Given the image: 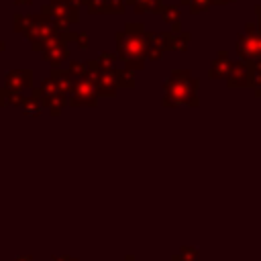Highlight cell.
Returning a JSON list of instances; mask_svg holds the SVG:
<instances>
[{"mask_svg": "<svg viewBox=\"0 0 261 261\" xmlns=\"http://www.w3.org/2000/svg\"><path fill=\"white\" fill-rule=\"evenodd\" d=\"M116 57L126 69H141L147 59V33L141 22L126 24L124 31L116 33Z\"/></svg>", "mask_w": 261, "mask_h": 261, "instance_id": "6da1fadb", "label": "cell"}, {"mask_svg": "<svg viewBox=\"0 0 261 261\" xmlns=\"http://www.w3.org/2000/svg\"><path fill=\"white\" fill-rule=\"evenodd\" d=\"M165 106H196L198 104V80L186 69H175L163 86Z\"/></svg>", "mask_w": 261, "mask_h": 261, "instance_id": "7a4b0ae2", "label": "cell"}, {"mask_svg": "<svg viewBox=\"0 0 261 261\" xmlns=\"http://www.w3.org/2000/svg\"><path fill=\"white\" fill-rule=\"evenodd\" d=\"M80 0H51L43 6V14L59 29L67 31V24L77 20Z\"/></svg>", "mask_w": 261, "mask_h": 261, "instance_id": "3957f363", "label": "cell"}, {"mask_svg": "<svg viewBox=\"0 0 261 261\" xmlns=\"http://www.w3.org/2000/svg\"><path fill=\"white\" fill-rule=\"evenodd\" d=\"M98 102V90L90 75L77 77L73 84V92L69 96V104L73 106H94Z\"/></svg>", "mask_w": 261, "mask_h": 261, "instance_id": "277c9868", "label": "cell"}, {"mask_svg": "<svg viewBox=\"0 0 261 261\" xmlns=\"http://www.w3.org/2000/svg\"><path fill=\"white\" fill-rule=\"evenodd\" d=\"M37 94H39L43 106H49V110L53 112V116H57L63 110V106L69 104V100L59 92V88L55 86V82L51 77L43 80V84L37 88Z\"/></svg>", "mask_w": 261, "mask_h": 261, "instance_id": "5b68a950", "label": "cell"}, {"mask_svg": "<svg viewBox=\"0 0 261 261\" xmlns=\"http://www.w3.org/2000/svg\"><path fill=\"white\" fill-rule=\"evenodd\" d=\"M237 51L245 61H259L261 59V33H245L237 41Z\"/></svg>", "mask_w": 261, "mask_h": 261, "instance_id": "8992f818", "label": "cell"}, {"mask_svg": "<svg viewBox=\"0 0 261 261\" xmlns=\"http://www.w3.org/2000/svg\"><path fill=\"white\" fill-rule=\"evenodd\" d=\"M41 53H43V59L49 61L53 67H57V65H59L61 61H65L67 55H69L65 41H51V43H47V45L43 47Z\"/></svg>", "mask_w": 261, "mask_h": 261, "instance_id": "52a82bcc", "label": "cell"}, {"mask_svg": "<svg viewBox=\"0 0 261 261\" xmlns=\"http://www.w3.org/2000/svg\"><path fill=\"white\" fill-rule=\"evenodd\" d=\"M31 82H33V75L27 69H12L6 73V88L10 92H22L31 88Z\"/></svg>", "mask_w": 261, "mask_h": 261, "instance_id": "ba28073f", "label": "cell"}, {"mask_svg": "<svg viewBox=\"0 0 261 261\" xmlns=\"http://www.w3.org/2000/svg\"><path fill=\"white\" fill-rule=\"evenodd\" d=\"M226 80H228V86L230 88H234V86H249L253 82V71L245 63H234Z\"/></svg>", "mask_w": 261, "mask_h": 261, "instance_id": "9c48e42d", "label": "cell"}, {"mask_svg": "<svg viewBox=\"0 0 261 261\" xmlns=\"http://www.w3.org/2000/svg\"><path fill=\"white\" fill-rule=\"evenodd\" d=\"M51 80L55 82V86L59 88V92L69 100V96H71V92H73V84H75V80L71 77V73H69V71H63V69H59V67H53Z\"/></svg>", "mask_w": 261, "mask_h": 261, "instance_id": "30bf717a", "label": "cell"}, {"mask_svg": "<svg viewBox=\"0 0 261 261\" xmlns=\"http://www.w3.org/2000/svg\"><path fill=\"white\" fill-rule=\"evenodd\" d=\"M165 49V35L147 33V59H159Z\"/></svg>", "mask_w": 261, "mask_h": 261, "instance_id": "8fae6325", "label": "cell"}, {"mask_svg": "<svg viewBox=\"0 0 261 261\" xmlns=\"http://www.w3.org/2000/svg\"><path fill=\"white\" fill-rule=\"evenodd\" d=\"M232 65L234 63L228 59V55L226 53H220L216 57V61L212 63V67H210V77H228Z\"/></svg>", "mask_w": 261, "mask_h": 261, "instance_id": "7c38bea8", "label": "cell"}, {"mask_svg": "<svg viewBox=\"0 0 261 261\" xmlns=\"http://www.w3.org/2000/svg\"><path fill=\"white\" fill-rule=\"evenodd\" d=\"M188 41H190V35L188 33H171V35H165V47L167 49H179L184 51L188 47Z\"/></svg>", "mask_w": 261, "mask_h": 261, "instance_id": "4fadbf2b", "label": "cell"}, {"mask_svg": "<svg viewBox=\"0 0 261 261\" xmlns=\"http://www.w3.org/2000/svg\"><path fill=\"white\" fill-rule=\"evenodd\" d=\"M22 108H24V112H27L29 116H39V114H41V108H43V102H41V98H39V94H37V90H35V94H33L31 98H27V100H24V104H22Z\"/></svg>", "mask_w": 261, "mask_h": 261, "instance_id": "5bb4252c", "label": "cell"}, {"mask_svg": "<svg viewBox=\"0 0 261 261\" xmlns=\"http://www.w3.org/2000/svg\"><path fill=\"white\" fill-rule=\"evenodd\" d=\"M137 12H159L161 10V0H133Z\"/></svg>", "mask_w": 261, "mask_h": 261, "instance_id": "9a60e30c", "label": "cell"}, {"mask_svg": "<svg viewBox=\"0 0 261 261\" xmlns=\"http://www.w3.org/2000/svg\"><path fill=\"white\" fill-rule=\"evenodd\" d=\"M159 14L163 16V20H165L167 24H173V27H177V22H179V8H177V6H171V4H167V6H161Z\"/></svg>", "mask_w": 261, "mask_h": 261, "instance_id": "2e32d148", "label": "cell"}, {"mask_svg": "<svg viewBox=\"0 0 261 261\" xmlns=\"http://www.w3.org/2000/svg\"><path fill=\"white\" fill-rule=\"evenodd\" d=\"M171 261H200V255H198V249L194 247H181L179 255H173Z\"/></svg>", "mask_w": 261, "mask_h": 261, "instance_id": "e0dca14e", "label": "cell"}, {"mask_svg": "<svg viewBox=\"0 0 261 261\" xmlns=\"http://www.w3.org/2000/svg\"><path fill=\"white\" fill-rule=\"evenodd\" d=\"M184 4H190V10L192 12H204V10H208L210 8V4L214 2V0H181Z\"/></svg>", "mask_w": 261, "mask_h": 261, "instance_id": "ac0fdd59", "label": "cell"}, {"mask_svg": "<svg viewBox=\"0 0 261 261\" xmlns=\"http://www.w3.org/2000/svg\"><path fill=\"white\" fill-rule=\"evenodd\" d=\"M88 10L92 14H102V12H108V0H88Z\"/></svg>", "mask_w": 261, "mask_h": 261, "instance_id": "d6986e66", "label": "cell"}, {"mask_svg": "<svg viewBox=\"0 0 261 261\" xmlns=\"http://www.w3.org/2000/svg\"><path fill=\"white\" fill-rule=\"evenodd\" d=\"M124 0H108V12H124Z\"/></svg>", "mask_w": 261, "mask_h": 261, "instance_id": "ffe728a7", "label": "cell"}, {"mask_svg": "<svg viewBox=\"0 0 261 261\" xmlns=\"http://www.w3.org/2000/svg\"><path fill=\"white\" fill-rule=\"evenodd\" d=\"M75 41H77V45H80L82 49H86V47H88V37H86V35H77V37H75Z\"/></svg>", "mask_w": 261, "mask_h": 261, "instance_id": "44dd1931", "label": "cell"}, {"mask_svg": "<svg viewBox=\"0 0 261 261\" xmlns=\"http://www.w3.org/2000/svg\"><path fill=\"white\" fill-rule=\"evenodd\" d=\"M53 261H75L71 257H53Z\"/></svg>", "mask_w": 261, "mask_h": 261, "instance_id": "7402d4cb", "label": "cell"}, {"mask_svg": "<svg viewBox=\"0 0 261 261\" xmlns=\"http://www.w3.org/2000/svg\"><path fill=\"white\" fill-rule=\"evenodd\" d=\"M14 261H33V259H31V257H29V255H24V257H16V259H14Z\"/></svg>", "mask_w": 261, "mask_h": 261, "instance_id": "603a6c76", "label": "cell"}, {"mask_svg": "<svg viewBox=\"0 0 261 261\" xmlns=\"http://www.w3.org/2000/svg\"><path fill=\"white\" fill-rule=\"evenodd\" d=\"M31 0H14V4H29Z\"/></svg>", "mask_w": 261, "mask_h": 261, "instance_id": "cb8c5ba5", "label": "cell"}, {"mask_svg": "<svg viewBox=\"0 0 261 261\" xmlns=\"http://www.w3.org/2000/svg\"><path fill=\"white\" fill-rule=\"evenodd\" d=\"M214 2H218V4H224V2H232V0H214Z\"/></svg>", "mask_w": 261, "mask_h": 261, "instance_id": "d4e9b609", "label": "cell"}, {"mask_svg": "<svg viewBox=\"0 0 261 261\" xmlns=\"http://www.w3.org/2000/svg\"><path fill=\"white\" fill-rule=\"evenodd\" d=\"M4 51V41H0V53Z\"/></svg>", "mask_w": 261, "mask_h": 261, "instance_id": "484cf974", "label": "cell"}, {"mask_svg": "<svg viewBox=\"0 0 261 261\" xmlns=\"http://www.w3.org/2000/svg\"><path fill=\"white\" fill-rule=\"evenodd\" d=\"M257 10H259V20H261V6H259V8H257Z\"/></svg>", "mask_w": 261, "mask_h": 261, "instance_id": "4316f807", "label": "cell"}, {"mask_svg": "<svg viewBox=\"0 0 261 261\" xmlns=\"http://www.w3.org/2000/svg\"><path fill=\"white\" fill-rule=\"evenodd\" d=\"M126 261H135V259H133V257H126Z\"/></svg>", "mask_w": 261, "mask_h": 261, "instance_id": "83f0119b", "label": "cell"}, {"mask_svg": "<svg viewBox=\"0 0 261 261\" xmlns=\"http://www.w3.org/2000/svg\"><path fill=\"white\" fill-rule=\"evenodd\" d=\"M80 2H84V4H88V0H80Z\"/></svg>", "mask_w": 261, "mask_h": 261, "instance_id": "f1b7e54d", "label": "cell"}, {"mask_svg": "<svg viewBox=\"0 0 261 261\" xmlns=\"http://www.w3.org/2000/svg\"><path fill=\"white\" fill-rule=\"evenodd\" d=\"M124 2H126V4H128V2H133V0H124Z\"/></svg>", "mask_w": 261, "mask_h": 261, "instance_id": "f546056e", "label": "cell"}]
</instances>
